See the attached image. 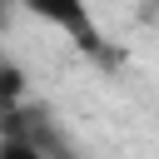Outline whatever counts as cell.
<instances>
[{
	"instance_id": "obj_2",
	"label": "cell",
	"mask_w": 159,
	"mask_h": 159,
	"mask_svg": "<svg viewBox=\"0 0 159 159\" xmlns=\"http://www.w3.org/2000/svg\"><path fill=\"white\" fill-rule=\"evenodd\" d=\"M20 89H25V80H20V70L0 55V124L20 109Z\"/></svg>"
},
{
	"instance_id": "obj_3",
	"label": "cell",
	"mask_w": 159,
	"mask_h": 159,
	"mask_svg": "<svg viewBox=\"0 0 159 159\" xmlns=\"http://www.w3.org/2000/svg\"><path fill=\"white\" fill-rule=\"evenodd\" d=\"M0 159H50V154H40L35 144H25V139H0Z\"/></svg>"
},
{
	"instance_id": "obj_1",
	"label": "cell",
	"mask_w": 159,
	"mask_h": 159,
	"mask_svg": "<svg viewBox=\"0 0 159 159\" xmlns=\"http://www.w3.org/2000/svg\"><path fill=\"white\" fill-rule=\"evenodd\" d=\"M30 15H40V20H50V25H60L84 55H94V60H109V50H104V35L94 30V20H89V10L84 5H30Z\"/></svg>"
}]
</instances>
